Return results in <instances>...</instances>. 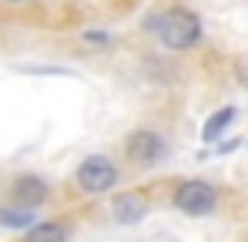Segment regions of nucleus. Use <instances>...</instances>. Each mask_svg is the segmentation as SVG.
I'll use <instances>...</instances> for the list:
<instances>
[{
  "instance_id": "obj_1",
  "label": "nucleus",
  "mask_w": 248,
  "mask_h": 242,
  "mask_svg": "<svg viewBox=\"0 0 248 242\" xmlns=\"http://www.w3.org/2000/svg\"><path fill=\"white\" fill-rule=\"evenodd\" d=\"M144 31L158 34L161 47L171 51V54H185V51L198 47L202 37H205V24L191 7H168V10L151 14L144 20Z\"/></svg>"
},
{
  "instance_id": "obj_2",
  "label": "nucleus",
  "mask_w": 248,
  "mask_h": 242,
  "mask_svg": "<svg viewBox=\"0 0 248 242\" xmlns=\"http://www.w3.org/2000/svg\"><path fill=\"white\" fill-rule=\"evenodd\" d=\"M121 182V165L111 155H87L84 161H78L74 168V189L81 195H108L114 192Z\"/></svg>"
},
{
  "instance_id": "obj_3",
  "label": "nucleus",
  "mask_w": 248,
  "mask_h": 242,
  "mask_svg": "<svg viewBox=\"0 0 248 242\" xmlns=\"http://www.w3.org/2000/svg\"><path fill=\"white\" fill-rule=\"evenodd\" d=\"M218 185H211L208 178H181L174 189H171V205L181 212V215H191V219H205L218 208Z\"/></svg>"
},
{
  "instance_id": "obj_4",
  "label": "nucleus",
  "mask_w": 248,
  "mask_h": 242,
  "mask_svg": "<svg viewBox=\"0 0 248 242\" xmlns=\"http://www.w3.org/2000/svg\"><path fill=\"white\" fill-rule=\"evenodd\" d=\"M171 155V141L158 128H134L124 138V158L134 168H158Z\"/></svg>"
},
{
  "instance_id": "obj_5",
  "label": "nucleus",
  "mask_w": 248,
  "mask_h": 242,
  "mask_svg": "<svg viewBox=\"0 0 248 242\" xmlns=\"http://www.w3.org/2000/svg\"><path fill=\"white\" fill-rule=\"evenodd\" d=\"M10 202L14 205H24V208H41L50 202V182L37 175V172H24L10 182Z\"/></svg>"
},
{
  "instance_id": "obj_6",
  "label": "nucleus",
  "mask_w": 248,
  "mask_h": 242,
  "mask_svg": "<svg viewBox=\"0 0 248 242\" xmlns=\"http://www.w3.org/2000/svg\"><path fill=\"white\" fill-rule=\"evenodd\" d=\"M151 212V199L144 192H118L111 199V219L118 225H138Z\"/></svg>"
},
{
  "instance_id": "obj_7",
  "label": "nucleus",
  "mask_w": 248,
  "mask_h": 242,
  "mask_svg": "<svg viewBox=\"0 0 248 242\" xmlns=\"http://www.w3.org/2000/svg\"><path fill=\"white\" fill-rule=\"evenodd\" d=\"M235 118H238V108H235V104H225V108L211 111V115L205 118V124H202V141H205V145L221 141V138H225V131L235 124Z\"/></svg>"
},
{
  "instance_id": "obj_8",
  "label": "nucleus",
  "mask_w": 248,
  "mask_h": 242,
  "mask_svg": "<svg viewBox=\"0 0 248 242\" xmlns=\"http://www.w3.org/2000/svg\"><path fill=\"white\" fill-rule=\"evenodd\" d=\"M24 242H71V222L50 219V222H34L27 229Z\"/></svg>"
},
{
  "instance_id": "obj_9",
  "label": "nucleus",
  "mask_w": 248,
  "mask_h": 242,
  "mask_svg": "<svg viewBox=\"0 0 248 242\" xmlns=\"http://www.w3.org/2000/svg\"><path fill=\"white\" fill-rule=\"evenodd\" d=\"M37 222V212L34 208H24V205H0V225L3 229H14V232H27L31 225Z\"/></svg>"
},
{
  "instance_id": "obj_10",
  "label": "nucleus",
  "mask_w": 248,
  "mask_h": 242,
  "mask_svg": "<svg viewBox=\"0 0 248 242\" xmlns=\"http://www.w3.org/2000/svg\"><path fill=\"white\" fill-rule=\"evenodd\" d=\"M84 44H91V47H101V51H108V47H114L118 44V37L111 34V31H101V27H87L81 34Z\"/></svg>"
},
{
  "instance_id": "obj_11",
  "label": "nucleus",
  "mask_w": 248,
  "mask_h": 242,
  "mask_svg": "<svg viewBox=\"0 0 248 242\" xmlns=\"http://www.w3.org/2000/svg\"><path fill=\"white\" fill-rule=\"evenodd\" d=\"M24 74H71L67 68H44V64H24Z\"/></svg>"
},
{
  "instance_id": "obj_12",
  "label": "nucleus",
  "mask_w": 248,
  "mask_h": 242,
  "mask_svg": "<svg viewBox=\"0 0 248 242\" xmlns=\"http://www.w3.org/2000/svg\"><path fill=\"white\" fill-rule=\"evenodd\" d=\"M235 81H238V84L248 91V61H242V64L235 68Z\"/></svg>"
},
{
  "instance_id": "obj_13",
  "label": "nucleus",
  "mask_w": 248,
  "mask_h": 242,
  "mask_svg": "<svg viewBox=\"0 0 248 242\" xmlns=\"http://www.w3.org/2000/svg\"><path fill=\"white\" fill-rule=\"evenodd\" d=\"M3 3H10V7H24V3H31V0H3Z\"/></svg>"
}]
</instances>
